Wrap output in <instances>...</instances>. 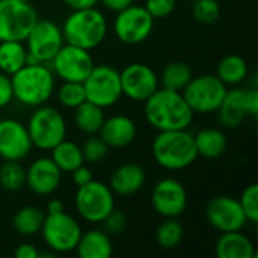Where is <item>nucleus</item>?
<instances>
[{
	"label": "nucleus",
	"mask_w": 258,
	"mask_h": 258,
	"mask_svg": "<svg viewBox=\"0 0 258 258\" xmlns=\"http://www.w3.org/2000/svg\"><path fill=\"white\" fill-rule=\"evenodd\" d=\"M218 258H255L257 252L251 239L242 231L221 233L215 245Z\"/></svg>",
	"instance_id": "22"
},
{
	"label": "nucleus",
	"mask_w": 258,
	"mask_h": 258,
	"mask_svg": "<svg viewBox=\"0 0 258 258\" xmlns=\"http://www.w3.org/2000/svg\"><path fill=\"white\" fill-rule=\"evenodd\" d=\"M86 101L103 109L112 107L122 97L119 71L107 63L94 65L88 77L83 80Z\"/></svg>",
	"instance_id": "8"
},
{
	"label": "nucleus",
	"mask_w": 258,
	"mask_h": 258,
	"mask_svg": "<svg viewBox=\"0 0 258 258\" xmlns=\"http://www.w3.org/2000/svg\"><path fill=\"white\" fill-rule=\"evenodd\" d=\"M245 106H246V112L248 116L255 118L258 115V91L257 86L248 88L245 89Z\"/></svg>",
	"instance_id": "40"
},
{
	"label": "nucleus",
	"mask_w": 258,
	"mask_h": 258,
	"mask_svg": "<svg viewBox=\"0 0 258 258\" xmlns=\"http://www.w3.org/2000/svg\"><path fill=\"white\" fill-rule=\"evenodd\" d=\"M206 219L219 233L242 231L248 222L239 200L231 195L213 197L206 206Z\"/></svg>",
	"instance_id": "14"
},
{
	"label": "nucleus",
	"mask_w": 258,
	"mask_h": 258,
	"mask_svg": "<svg viewBox=\"0 0 258 258\" xmlns=\"http://www.w3.org/2000/svg\"><path fill=\"white\" fill-rule=\"evenodd\" d=\"M151 206L162 218L181 216L187 209L186 187L172 177L159 180L151 192Z\"/></svg>",
	"instance_id": "15"
},
{
	"label": "nucleus",
	"mask_w": 258,
	"mask_h": 258,
	"mask_svg": "<svg viewBox=\"0 0 258 258\" xmlns=\"http://www.w3.org/2000/svg\"><path fill=\"white\" fill-rule=\"evenodd\" d=\"M32 150L27 127L17 119H0V157L3 160H23Z\"/></svg>",
	"instance_id": "17"
},
{
	"label": "nucleus",
	"mask_w": 258,
	"mask_h": 258,
	"mask_svg": "<svg viewBox=\"0 0 258 258\" xmlns=\"http://www.w3.org/2000/svg\"><path fill=\"white\" fill-rule=\"evenodd\" d=\"M50 151H51V160L62 172L70 174L71 171H74L76 168L85 163L82 148L73 141L63 139L57 145H54Z\"/></svg>",
	"instance_id": "29"
},
{
	"label": "nucleus",
	"mask_w": 258,
	"mask_h": 258,
	"mask_svg": "<svg viewBox=\"0 0 258 258\" xmlns=\"http://www.w3.org/2000/svg\"><path fill=\"white\" fill-rule=\"evenodd\" d=\"M27 48L24 41H0V71L12 76L26 65Z\"/></svg>",
	"instance_id": "27"
},
{
	"label": "nucleus",
	"mask_w": 258,
	"mask_h": 258,
	"mask_svg": "<svg viewBox=\"0 0 258 258\" xmlns=\"http://www.w3.org/2000/svg\"><path fill=\"white\" fill-rule=\"evenodd\" d=\"M147 180L145 169L138 163H124L119 165L110 175L109 187L115 195L132 197L138 194Z\"/></svg>",
	"instance_id": "20"
},
{
	"label": "nucleus",
	"mask_w": 258,
	"mask_h": 258,
	"mask_svg": "<svg viewBox=\"0 0 258 258\" xmlns=\"http://www.w3.org/2000/svg\"><path fill=\"white\" fill-rule=\"evenodd\" d=\"M192 2H194V0H192Z\"/></svg>",
	"instance_id": "47"
},
{
	"label": "nucleus",
	"mask_w": 258,
	"mask_h": 258,
	"mask_svg": "<svg viewBox=\"0 0 258 258\" xmlns=\"http://www.w3.org/2000/svg\"><path fill=\"white\" fill-rule=\"evenodd\" d=\"M74 204L82 219L91 224H101L115 209V194L109 184L92 180L88 184L77 187Z\"/></svg>",
	"instance_id": "7"
},
{
	"label": "nucleus",
	"mask_w": 258,
	"mask_h": 258,
	"mask_svg": "<svg viewBox=\"0 0 258 258\" xmlns=\"http://www.w3.org/2000/svg\"><path fill=\"white\" fill-rule=\"evenodd\" d=\"M192 15L203 24H213L221 17V5L218 0H194Z\"/></svg>",
	"instance_id": "34"
},
{
	"label": "nucleus",
	"mask_w": 258,
	"mask_h": 258,
	"mask_svg": "<svg viewBox=\"0 0 258 258\" xmlns=\"http://www.w3.org/2000/svg\"><path fill=\"white\" fill-rule=\"evenodd\" d=\"M62 212H65V209H63V203L60 200H50L47 203L45 215H57V213H62Z\"/></svg>",
	"instance_id": "45"
},
{
	"label": "nucleus",
	"mask_w": 258,
	"mask_h": 258,
	"mask_svg": "<svg viewBox=\"0 0 258 258\" xmlns=\"http://www.w3.org/2000/svg\"><path fill=\"white\" fill-rule=\"evenodd\" d=\"M26 127L32 141V147L44 151H50L67 136L63 115L56 107L47 104L35 107Z\"/></svg>",
	"instance_id": "5"
},
{
	"label": "nucleus",
	"mask_w": 258,
	"mask_h": 258,
	"mask_svg": "<svg viewBox=\"0 0 258 258\" xmlns=\"http://www.w3.org/2000/svg\"><path fill=\"white\" fill-rule=\"evenodd\" d=\"M14 255L17 258H38L39 251L36 249L35 245H32L29 242H24V243H21V245L17 246Z\"/></svg>",
	"instance_id": "42"
},
{
	"label": "nucleus",
	"mask_w": 258,
	"mask_h": 258,
	"mask_svg": "<svg viewBox=\"0 0 258 258\" xmlns=\"http://www.w3.org/2000/svg\"><path fill=\"white\" fill-rule=\"evenodd\" d=\"M14 98L27 107L47 104L54 91V74L47 63L24 65L11 76Z\"/></svg>",
	"instance_id": "3"
},
{
	"label": "nucleus",
	"mask_w": 258,
	"mask_h": 258,
	"mask_svg": "<svg viewBox=\"0 0 258 258\" xmlns=\"http://www.w3.org/2000/svg\"><path fill=\"white\" fill-rule=\"evenodd\" d=\"M192 77H194V73L190 67L186 62L175 60V62L168 63L163 68L162 76L159 77V83L162 88L181 92L187 86V83L192 80Z\"/></svg>",
	"instance_id": "30"
},
{
	"label": "nucleus",
	"mask_w": 258,
	"mask_h": 258,
	"mask_svg": "<svg viewBox=\"0 0 258 258\" xmlns=\"http://www.w3.org/2000/svg\"><path fill=\"white\" fill-rule=\"evenodd\" d=\"M0 186L8 192H17L26 186V169L20 162L5 160L0 166Z\"/></svg>",
	"instance_id": "32"
},
{
	"label": "nucleus",
	"mask_w": 258,
	"mask_h": 258,
	"mask_svg": "<svg viewBox=\"0 0 258 258\" xmlns=\"http://www.w3.org/2000/svg\"><path fill=\"white\" fill-rule=\"evenodd\" d=\"M62 181V171L56 166L51 157H39L33 160L26 169V184L29 189L41 197L54 194Z\"/></svg>",
	"instance_id": "18"
},
{
	"label": "nucleus",
	"mask_w": 258,
	"mask_h": 258,
	"mask_svg": "<svg viewBox=\"0 0 258 258\" xmlns=\"http://www.w3.org/2000/svg\"><path fill=\"white\" fill-rule=\"evenodd\" d=\"M239 204L246 216V221L251 224L258 222V184L252 183L246 186L239 198Z\"/></svg>",
	"instance_id": "35"
},
{
	"label": "nucleus",
	"mask_w": 258,
	"mask_h": 258,
	"mask_svg": "<svg viewBox=\"0 0 258 258\" xmlns=\"http://www.w3.org/2000/svg\"><path fill=\"white\" fill-rule=\"evenodd\" d=\"M57 100L67 109H76L86 101L83 83L80 82H63L57 89Z\"/></svg>",
	"instance_id": "33"
},
{
	"label": "nucleus",
	"mask_w": 258,
	"mask_h": 258,
	"mask_svg": "<svg viewBox=\"0 0 258 258\" xmlns=\"http://www.w3.org/2000/svg\"><path fill=\"white\" fill-rule=\"evenodd\" d=\"M104 118V109L91 101H85L74 109V122L77 128L89 136L100 132Z\"/></svg>",
	"instance_id": "28"
},
{
	"label": "nucleus",
	"mask_w": 258,
	"mask_h": 258,
	"mask_svg": "<svg viewBox=\"0 0 258 258\" xmlns=\"http://www.w3.org/2000/svg\"><path fill=\"white\" fill-rule=\"evenodd\" d=\"M151 150L156 163L166 171H183L198 159L194 135L187 128L159 132Z\"/></svg>",
	"instance_id": "2"
},
{
	"label": "nucleus",
	"mask_w": 258,
	"mask_h": 258,
	"mask_svg": "<svg viewBox=\"0 0 258 258\" xmlns=\"http://www.w3.org/2000/svg\"><path fill=\"white\" fill-rule=\"evenodd\" d=\"M100 3H103V6L107 8L109 11L119 12V11L128 8L130 5H133L135 0H100Z\"/></svg>",
	"instance_id": "43"
},
{
	"label": "nucleus",
	"mask_w": 258,
	"mask_h": 258,
	"mask_svg": "<svg viewBox=\"0 0 258 258\" xmlns=\"http://www.w3.org/2000/svg\"><path fill=\"white\" fill-rule=\"evenodd\" d=\"M38 18L29 2L0 0V41H24Z\"/></svg>",
	"instance_id": "10"
},
{
	"label": "nucleus",
	"mask_w": 258,
	"mask_h": 258,
	"mask_svg": "<svg viewBox=\"0 0 258 258\" xmlns=\"http://www.w3.org/2000/svg\"><path fill=\"white\" fill-rule=\"evenodd\" d=\"M103 230L109 236H118L121 234L127 227V216L122 210L113 209L104 219H103Z\"/></svg>",
	"instance_id": "37"
},
{
	"label": "nucleus",
	"mask_w": 258,
	"mask_h": 258,
	"mask_svg": "<svg viewBox=\"0 0 258 258\" xmlns=\"http://www.w3.org/2000/svg\"><path fill=\"white\" fill-rule=\"evenodd\" d=\"M144 103L145 119L157 132L189 128L194 121L195 113L178 91L159 88Z\"/></svg>",
	"instance_id": "1"
},
{
	"label": "nucleus",
	"mask_w": 258,
	"mask_h": 258,
	"mask_svg": "<svg viewBox=\"0 0 258 258\" xmlns=\"http://www.w3.org/2000/svg\"><path fill=\"white\" fill-rule=\"evenodd\" d=\"M44 243L54 254H67L76 251L77 242L82 236V227L67 212L57 215H45L42 228Z\"/></svg>",
	"instance_id": "11"
},
{
	"label": "nucleus",
	"mask_w": 258,
	"mask_h": 258,
	"mask_svg": "<svg viewBox=\"0 0 258 258\" xmlns=\"http://www.w3.org/2000/svg\"><path fill=\"white\" fill-rule=\"evenodd\" d=\"M18 2H30V0H18Z\"/></svg>",
	"instance_id": "46"
},
{
	"label": "nucleus",
	"mask_w": 258,
	"mask_h": 258,
	"mask_svg": "<svg viewBox=\"0 0 258 258\" xmlns=\"http://www.w3.org/2000/svg\"><path fill=\"white\" fill-rule=\"evenodd\" d=\"M45 219V212L38 206H24L21 207L12 218L14 230L24 236H35L41 231Z\"/></svg>",
	"instance_id": "26"
},
{
	"label": "nucleus",
	"mask_w": 258,
	"mask_h": 258,
	"mask_svg": "<svg viewBox=\"0 0 258 258\" xmlns=\"http://www.w3.org/2000/svg\"><path fill=\"white\" fill-rule=\"evenodd\" d=\"M94 65V57L91 56L89 50L67 42L59 48V51L48 63L56 77L62 79L63 82L80 83H83V80L88 77Z\"/></svg>",
	"instance_id": "13"
},
{
	"label": "nucleus",
	"mask_w": 258,
	"mask_h": 258,
	"mask_svg": "<svg viewBox=\"0 0 258 258\" xmlns=\"http://www.w3.org/2000/svg\"><path fill=\"white\" fill-rule=\"evenodd\" d=\"M144 6L154 20H160L169 17L175 11L177 0H147Z\"/></svg>",
	"instance_id": "38"
},
{
	"label": "nucleus",
	"mask_w": 258,
	"mask_h": 258,
	"mask_svg": "<svg viewBox=\"0 0 258 258\" xmlns=\"http://www.w3.org/2000/svg\"><path fill=\"white\" fill-rule=\"evenodd\" d=\"M68 8L74 9H86V8H95L100 0H62Z\"/></svg>",
	"instance_id": "44"
},
{
	"label": "nucleus",
	"mask_w": 258,
	"mask_h": 258,
	"mask_svg": "<svg viewBox=\"0 0 258 258\" xmlns=\"http://www.w3.org/2000/svg\"><path fill=\"white\" fill-rule=\"evenodd\" d=\"M138 128L135 121L125 115H113L104 118L98 136L104 141L109 148H124L128 147L136 138Z\"/></svg>",
	"instance_id": "19"
},
{
	"label": "nucleus",
	"mask_w": 258,
	"mask_h": 258,
	"mask_svg": "<svg viewBox=\"0 0 258 258\" xmlns=\"http://www.w3.org/2000/svg\"><path fill=\"white\" fill-rule=\"evenodd\" d=\"M154 18L145 6L130 5L128 8L116 12L113 21V32L116 38L128 45H136L147 41L153 32Z\"/></svg>",
	"instance_id": "12"
},
{
	"label": "nucleus",
	"mask_w": 258,
	"mask_h": 258,
	"mask_svg": "<svg viewBox=\"0 0 258 258\" xmlns=\"http://www.w3.org/2000/svg\"><path fill=\"white\" fill-rule=\"evenodd\" d=\"M80 148H82L85 163L86 162L98 163L107 156V151H109V147L104 144V141L100 136H94V135H91V138H88Z\"/></svg>",
	"instance_id": "36"
},
{
	"label": "nucleus",
	"mask_w": 258,
	"mask_h": 258,
	"mask_svg": "<svg viewBox=\"0 0 258 258\" xmlns=\"http://www.w3.org/2000/svg\"><path fill=\"white\" fill-rule=\"evenodd\" d=\"M70 174H71L73 183H74L77 187L85 186V184H88L89 181H92V180H94L91 169H89V168H86V166H85V163H83L82 166L76 168L74 171H71Z\"/></svg>",
	"instance_id": "41"
},
{
	"label": "nucleus",
	"mask_w": 258,
	"mask_h": 258,
	"mask_svg": "<svg viewBox=\"0 0 258 258\" xmlns=\"http://www.w3.org/2000/svg\"><path fill=\"white\" fill-rule=\"evenodd\" d=\"M194 139L198 156L210 160L221 157L228 147L225 133L216 127H206L200 130L197 135H194Z\"/></svg>",
	"instance_id": "24"
},
{
	"label": "nucleus",
	"mask_w": 258,
	"mask_h": 258,
	"mask_svg": "<svg viewBox=\"0 0 258 258\" xmlns=\"http://www.w3.org/2000/svg\"><path fill=\"white\" fill-rule=\"evenodd\" d=\"M76 251L80 258H109L113 252L110 236L104 230L82 231Z\"/></svg>",
	"instance_id": "23"
},
{
	"label": "nucleus",
	"mask_w": 258,
	"mask_h": 258,
	"mask_svg": "<svg viewBox=\"0 0 258 258\" xmlns=\"http://www.w3.org/2000/svg\"><path fill=\"white\" fill-rule=\"evenodd\" d=\"M181 94L194 113L207 115L216 113L227 94V86L216 74H201L192 77Z\"/></svg>",
	"instance_id": "9"
},
{
	"label": "nucleus",
	"mask_w": 258,
	"mask_h": 258,
	"mask_svg": "<svg viewBox=\"0 0 258 258\" xmlns=\"http://www.w3.org/2000/svg\"><path fill=\"white\" fill-rule=\"evenodd\" d=\"M27 48L26 65L50 63L59 48L65 44L62 27L50 20H39L33 24L27 38L24 39Z\"/></svg>",
	"instance_id": "6"
},
{
	"label": "nucleus",
	"mask_w": 258,
	"mask_h": 258,
	"mask_svg": "<svg viewBox=\"0 0 258 258\" xmlns=\"http://www.w3.org/2000/svg\"><path fill=\"white\" fill-rule=\"evenodd\" d=\"M218 121L225 128H237L248 118L246 106H245V89L233 88L227 89V94L216 110Z\"/></svg>",
	"instance_id": "21"
},
{
	"label": "nucleus",
	"mask_w": 258,
	"mask_h": 258,
	"mask_svg": "<svg viewBox=\"0 0 258 258\" xmlns=\"http://www.w3.org/2000/svg\"><path fill=\"white\" fill-rule=\"evenodd\" d=\"M12 100H14V92H12L11 76L0 71V109L9 106Z\"/></svg>",
	"instance_id": "39"
},
{
	"label": "nucleus",
	"mask_w": 258,
	"mask_h": 258,
	"mask_svg": "<svg viewBox=\"0 0 258 258\" xmlns=\"http://www.w3.org/2000/svg\"><path fill=\"white\" fill-rule=\"evenodd\" d=\"M62 33L67 44L91 51L104 41L107 35V20L97 6L74 9L65 18Z\"/></svg>",
	"instance_id": "4"
},
{
	"label": "nucleus",
	"mask_w": 258,
	"mask_h": 258,
	"mask_svg": "<svg viewBox=\"0 0 258 258\" xmlns=\"http://www.w3.org/2000/svg\"><path fill=\"white\" fill-rule=\"evenodd\" d=\"M121 89L122 95L130 98L132 101H145L151 97L159 88V76L156 71L145 63L135 62L127 65L122 71H119Z\"/></svg>",
	"instance_id": "16"
},
{
	"label": "nucleus",
	"mask_w": 258,
	"mask_h": 258,
	"mask_svg": "<svg viewBox=\"0 0 258 258\" xmlns=\"http://www.w3.org/2000/svg\"><path fill=\"white\" fill-rule=\"evenodd\" d=\"M249 68L246 60L239 54H228L216 67V77L225 86H239L248 79Z\"/></svg>",
	"instance_id": "25"
},
{
	"label": "nucleus",
	"mask_w": 258,
	"mask_h": 258,
	"mask_svg": "<svg viewBox=\"0 0 258 258\" xmlns=\"http://www.w3.org/2000/svg\"><path fill=\"white\" fill-rule=\"evenodd\" d=\"M184 237V228L177 218H165L156 230V242L162 249H175Z\"/></svg>",
	"instance_id": "31"
}]
</instances>
